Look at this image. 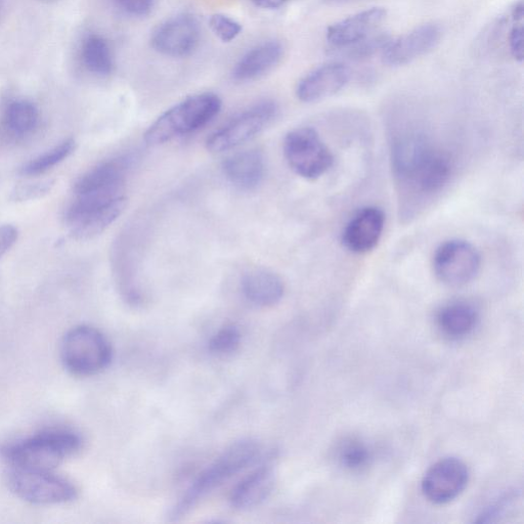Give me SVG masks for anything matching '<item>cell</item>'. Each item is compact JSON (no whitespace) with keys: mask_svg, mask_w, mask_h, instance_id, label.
<instances>
[{"mask_svg":"<svg viewBox=\"0 0 524 524\" xmlns=\"http://www.w3.org/2000/svg\"><path fill=\"white\" fill-rule=\"evenodd\" d=\"M352 72L342 63L323 65L298 84L296 95L303 103H316L339 93L351 80Z\"/></svg>","mask_w":524,"mask_h":524,"instance_id":"obj_14","label":"cell"},{"mask_svg":"<svg viewBox=\"0 0 524 524\" xmlns=\"http://www.w3.org/2000/svg\"><path fill=\"white\" fill-rule=\"evenodd\" d=\"M284 155L299 177L318 180L333 166L334 157L312 127L296 128L286 136Z\"/></svg>","mask_w":524,"mask_h":524,"instance_id":"obj_7","label":"cell"},{"mask_svg":"<svg viewBox=\"0 0 524 524\" xmlns=\"http://www.w3.org/2000/svg\"><path fill=\"white\" fill-rule=\"evenodd\" d=\"M82 61L87 70L99 76L112 73L114 59L107 40L98 34L87 36L82 45Z\"/></svg>","mask_w":524,"mask_h":524,"instance_id":"obj_24","label":"cell"},{"mask_svg":"<svg viewBox=\"0 0 524 524\" xmlns=\"http://www.w3.org/2000/svg\"><path fill=\"white\" fill-rule=\"evenodd\" d=\"M244 297L256 307L270 308L278 304L285 293L282 279L269 271L247 273L241 281Z\"/></svg>","mask_w":524,"mask_h":524,"instance_id":"obj_22","label":"cell"},{"mask_svg":"<svg viewBox=\"0 0 524 524\" xmlns=\"http://www.w3.org/2000/svg\"><path fill=\"white\" fill-rule=\"evenodd\" d=\"M5 131L0 130V150H2L5 141Z\"/></svg>","mask_w":524,"mask_h":524,"instance_id":"obj_34","label":"cell"},{"mask_svg":"<svg viewBox=\"0 0 524 524\" xmlns=\"http://www.w3.org/2000/svg\"><path fill=\"white\" fill-rule=\"evenodd\" d=\"M209 26L212 32L224 42L235 40L242 31L239 22L223 14H215L210 18Z\"/></svg>","mask_w":524,"mask_h":524,"instance_id":"obj_29","label":"cell"},{"mask_svg":"<svg viewBox=\"0 0 524 524\" xmlns=\"http://www.w3.org/2000/svg\"><path fill=\"white\" fill-rule=\"evenodd\" d=\"M82 447L74 431L52 429L3 449L4 458L15 468L52 471Z\"/></svg>","mask_w":524,"mask_h":524,"instance_id":"obj_3","label":"cell"},{"mask_svg":"<svg viewBox=\"0 0 524 524\" xmlns=\"http://www.w3.org/2000/svg\"><path fill=\"white\" fill-rule=\"evenodd\" d=\"M222 109L216 95L204 93L187 98L163 113L147 130L145 141L152 146L190 135L209 123Z\"/></svg>","mask_w":524,"mask_h":524,"instance_id":"obj_4","label":"cell"},{"mask_svg":"<svg viewBox=\"0 0 524 524\" xmlns=\"http://www.w3.org/2000/svg\"><path fill=\"white\" fill-rule=\"evenodd\" d=\"M115 4L127 15L145 17L152 12L155 0H115Z\"/></svg>","mask_w":524,"mask_h":524,"instance_id":"obj_31","label":"cell"},{"mask_svg":"<svg viewBox=\"0 0 524 524\" xmlns=\"http://www.w3.org/2000/svg\"><path fill=\"white\" fill-rule=\"evenodd\" d=\"M392 167L406 187L421 196L440 193L450 182L453 163L444 151L421 135L399 139L392 148Z\"/></svg>","mask_w":524,"mask_h":524,"instance_id":"obj_1","label":"cell"},{"mask_svg":"<svg viewBox=\"0 0 524 524\" xmlns=\"http://www.w3.org/2000/svg\"><path fill=\"white\" fill-rule=\"evenodd\" d=\"M523 3H518L512 11L513 26L509 33V48L512 57L518 61H523Z\"/></svg>","mask_w":524,"mask_h":524,"instance_id":"obj_28","label":"cell"},{"mask_svg":"<svg viewBox=\"0 0 524 524\" xmlns=\"http://www.w3.org/2000/svg\"><path fill=\"white\" fill-rule=\"evenodd\" d=\"M75 150V142L67 140L54 149L42 154L28 162L21 169V173L26 177H35L46 173L56 165L67 159Z\"/></svg>","mask_w":524,"mask_h":524,"instance_id":"obj_26","label":"cell"},{"mask_svg":"<svg viewBox=\"0 0 524 524\" xmlns=\"http://www.w3.org/2000/svg\"><path fill=\"white\" fill-rule=\"evenodd\" d=\"M278 107L272 101L261 102L244 111L207 140V149L222 153L235 149L255 138L276 118Z\"/></svg>","mask_w":524,"mask_h":524,"instance_id":"obj_9","label":"cell"},{"mask_svg":"<svg viewBox=\"0 0 524 524\" xmlns=\"http://www.w3.org/2000/svg\"><path fill=\"white\" fill-rule=\"evenodd\" d=\"M55 186L54 181H41L22 184L16 187L11 194V200L15 202H28L47 196Z\"/></svg>","mask_w":524,"mask_h":524,"instance_id":"obj_30","label":"cell"},{"mask_svg":"<svg viewBox=\"0 0 524 524\" xmlns=\"http://www.w3.org/2000/svg\"><path fill=\"white\" fill-rule=\"evenodd\" d=\"M126 206L124 191L75 195L65 220L76 240H90L105 232Z\"/></svg>","mask_w":524,"mask_h":524,"instance_id":"obj_5","label":"cell"},{"mask_svg":"<svg viewBox=\"0 0 524 524\" xmlns=\"http://www.w3.org/2000/svg\"><path fill=\"white\" fill-rule=\"evenodd\" d=\"M223 170L231 184L240 189L251 190L264 180L265 159L256 150L241 152L228 158Z\"/></svg>","mask_w":524,"mask_h":524,"instance_id":"obj_21","label":"cell"},{"mask_svg":"<svg viewBox=\"0 0 524 524\" xmlns=\"http://www.w3.org/2000/svg\"><path fill=\"white\" fill-rule=\"evenodd\" d=\"M384 8H371L331 25L327 40L335 48H351L360 45L384 22Z\"/></svg>","mask_w":524,"mask_h":524,"instance_id":"obj_16","label":"cell"},{"mask_svg":"<svg viewBox=\"0 0 524 524\" xmlns=\"http://www.w3.org/2000/svg\"><path fill=\"white\" fill-rule=\"evenodd\" d=\"M200 35L197 19L183 14L162 23L151 37V46L163 56L183 58L197 49Z\"/></svg>","mask_w":524,"mask_h":524,"instance_id":"obj_12","label":"cell"},{"mask_svg":"<svg viewBox=\"0 0 524 524\" xmlns=\"http://www.w3.org/2000/svg\"><path fill=\"white\" fill-rule=\"evenodd\" d=\"M336 460L347 471L361 472L371 465L373 452L359 439H346L336 449Z\"/></svg>","mask_w":524,"mask_h":524,"instance_id":"obj_25","label":"cell"},{"mask_svg":"<svg viewBox=\"0 0 524 524\" xmlns=\"http://www.w3.org/2000/svg\"><path fill=\"white\" fill-rule=\"evenodd\" d=\"M252 2L260 8L275 10L281 8L286 0H252Z\"/></svg>","mask_w":524,"mask_h":524,"instance_id":"obj_33","label":"cell"},{"mask_svg":"<svg viewBox=\"0 0 524 524\" xmlns=\"http://www.w3.org/2000/svg\"><path fill=\"white\" fill-rule=\"evenodd\" d=\"M283 57L280 42L272 40L247 52L236 64L233 78L239 82L255 80L272 71Z\"/></svg>","mask_w":524,"mask_h":524,"instance_id":"obj_20","label":"cell"},{"mask_svg":"<svg viewBox=\"0 0 524 524\" xmlns=\"http://www.w3.org/2000/svg\"><path fill=\"white\" fill-rule=\"evenodd\" d=\"M259 444L244 439L231 445L220 457L205 468L170 512L172 519L188 514L198 503L229 479L252 465L260 455Z\"/></svg>","mask_w":524,"mask_h":524,"instance_id":"obj_2","label":"cell"},{"mask_svg":"<svg viewBox=\"0 0 524 524\" xmlns=\"http://www.w3.org/2000/svg\"><path fill=\"white\" fill-rule=\"evenodd\" d=\"M8 484L18 498L36 505L64 504L77 497L75 486L52 471L13 467Z\"/></svg>","mask_w":524,"mask_h":524,"instance_id":"obj_8","label":"cell"},{"mask_svg":"<svg viewBox=\"0 0 524 524\" xmlns=\"http://www.w3.org/2000/svg\"><path fill=\"white\" fill-rule=\"evenodd\" d=\"M112 346L96 328L79 326L70 330L61 344V359L65 368L77 376L101 373L112 362Z\"/></svg>","mask_w":524,"mask_h":524,"instance_id":"obj_6","label":"cell"},{"mask_svg":"<svg viewBox=\"0 0 524 524\" xmlns=\"http://www.w3.org/2000/svg\"><path fill=\"white\" fill-rule=\"evenodd\" d=\"M5 134L15 139H23L33 133L39 123L37 107L26 100L11 102L4 113Z\"/></svg>","mask_w":524,"mask_h":524,"instance_id":"obj_23","label":"cell"},{"mask_svg":"<svg viewBox=\"0 0 524 524\" xmlns=\"http://www.w3.org/2000/svg\"><path fill=\"white\" fill-rule=\"evenodd\" d=\"M482 268V256L469 242L451 240L442 244L433 257L436 278L450 287L471 283Z\"/></svg>","mask_w":524,"mask_h":524,"instance_id":"obj_10","label":"cell"},{"mask_svg":"<svg viewBox=\"0 0 524 524\" xmlns=\"http://www.w3.org/2000/svg\"><path fill=\"white\" fill-rule=\"evenodd\" d=\"M276 472L272 462H266L245 477L232 492L230 502L237 510H250L264 503L272 494Z\"/></svg>","mask_w":524,"mask_h":524,"instance_id":"obj_18","label":"cell"},{"mask_svg":"<svg viewBox=\"0 0 524 524\" xmlns=\"http://www.w3.org/2000/svg\"><path fill=\"white\" fill-rule=\"evenodd\" d=\"M435 322L443 335L455 340L463 339L477 327L479 312L470 301L453 300L436 313Z\"/></svg>","mask_w":524,"mask_h":524,"instance_id":"obj_19","label":"cell"},{"mask_svg":"<svg viewBox=\"0 0 524 524\" xmlns=\"http://www.w3.org/2000/svg\"><path fill=\"white\" fill-rule=\"evenodd\" d=\"M131 159L121 156L104 161L87 171L74 186L75 195L124 191Z\"/></svg>","mask_w":524,"mask_h":524,"instance_id":"obj_17","label":"cell"},{"mask_svg":"<svg viewBox=\"0 0 524 524\" xmlns=\"http://www.w3.org/2000/svg\"><path fill=\"white\" fill-rule=\"evenodd\" d=\"M385 226V214L376 206L358 211L342 234L344 247L356 254L372 251L379 243Z\"/></svg>","mask_w":524,"mask_h":524,"instance_id":"obj_15","label":"cell"},{"mask_svg":"<svg viewBox=\"0 0 524 524\" xmlns=\"http://www.w3.org/2000/svg\"><path fill=\"white\" fill-rule=\"evenodd\" d=\"M442 36L443 31L439 25H421L388 42L383 50V62L392 67L408 65L438 46Z\"/></svg>","mask_w":524,"mask_h":524,"instance_id":"obj_13","label":"cell"},{"mask_svg":"<svg viewBox=\"0 0 524 524\" xmlns=\"http://www.w3.org/2000/svg\"><path fill=\"white\" fill-rule=\"evenodd\" d=\"M18 230L10 225L0 227V258H2L17 242Z\"/></svg>","mask_w":524,"mask_h":524,"instance_id":"obj_32","label":"cell"},{"mask_svg":"<svg viewBox=\"0 0 524 524\" xmlns=\"http://www.w3.org/2000/svg\"><path fill=\"white\" fill-rule=\"evenodd\" d=\"M242 334L233 325L218 330L209 340L208 349L211 354L218 356L230 355L237 351L241 344Z\"/></svg>","mask_w":524,"mask_h":524,"instance_id":"obj_27","label":"cell"},{"mask_svg":"<svg viewBox=\"0 0 524 524\" xmlns=\"http://www.w3.org/2000/svg\"><path fill=\"white\" fill-rule=\"evenodd\" d=\"M469 482V469L460 459L450 457L433 464L425 473L421 489L424 497L435 505L456 500Z\"/></svg>","mask_w":524,"mask_h":524,"instance_id":"obj_11","label":"cell"}]
</instances>
